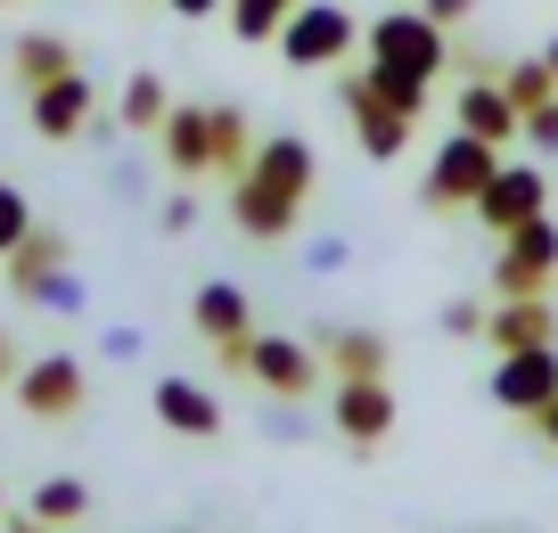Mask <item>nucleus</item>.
Listing matches in <instances>:
<instances>
[{
	"label": "nucleus",
	"instance_id": "obj_1",
	"mask_svg": "<svg viewBox=\"0 0 558 533\" xmlns=\"http://www.w3.org/2000/svg\"><path fill=\"white\" fill-rule=\"evenodd\" d=\"M362 58L369 66H402V74H427L436 83L452 66V34H444L427 9H386V17L362 25Z\"/></svg>",
	"mask_w": 558,
	"mask_h": 533
},
{
	"label": "nucleus",
	"instance_id": "obj_2",
	"mask_svg": "<svg viewBox=\"0 0 558 533\" xmlns=\"http://www.w3.org/2000/svg\"><path fill=\"white\" fill-rule=\"evenodd\" d=\"M501 172V148L476 132H452L436 156H427V181H418V206L427 214H469L476 197H485V181Z\"/></svg>",
	"mask_w": 558,
	"mask_h": 533
},
{
	"label": "nucleus",
	"instance_id": "obj_3",
	"mask_svg": "<svg viewBox=\"0 0 558 533\" xmlns=\"http://www.w3.org/2000/svg\"><path fill=\"white\" fill-rule=\"evenodd\" d=\"M320 344H304V337H288V328H255V344H246V378L263 386L271 402H304V395H320Z\"/></svg>",
	"mask_w": 558,
	"mask_h": 533
},
{
	"label": "nucleus",
	"instance_id": "obj_4",
	"mask_svg": "<svg viewBox=\"0 0 558 533\" xmlns=\"http://www.w3.org/2000/svg\"><path fill=\"white\" fill-rule=\"evenodd\" d=\"M353 41H362V34H353V9H345V0H304L296 17L279 25V58H288L296 74H313V66H345Z\"/></svg>",
	"mask_w": 558,
	"mask_h": 533
},
{
	"label": "nucleus",
	"instance_id": "obj_5",
	"mask_svg": "<svg viewBox=\"0 0 558 533\" xmlns=\"http://www.w3.org/2000/svg\"><path fill=\"white\" fill-rule=\"evenodd\" d=\"M337 107H345V123H353V148H362L369 165H395V156L411 148V132H418V116L386 107L378 90L362 83V66H345V74H337Z\"/></svg>",
	"mask_w": 558,
	"mask_h": 533
},
{
	"label": "nucleus",
	"instance_id": "obj_6",
	"mask_svg": "<svg viewBox=\"0 0 558 533\" xmlns=\"http://www.w3.org/2000/svg\"><path fill=\"white\" fill-rule=\"evenodd\" d=\"M190 328L214 344V362L246 378V344H255V304H246V288H239V279H206V288L190 295Z\"/></svg>",
	"mask_w": 558,
	"mask_h": 533
},
{
	"label": "nucleus",
	"instance_id": "obj_7",
	"mask_svg": "<svg viewBox=\"0 0 558 533\" xmlns=\"http://www.w3.org/2000/svg\"><path fill=\"white\" fill-rule=\"evenodd\" d=\"M550 288H558V222L534 214V222H518L501 239V255H493V295H550Z\"/></svg>",
	"mask_w": 558,
	"mask_h": 533
},
{
	"label": "nucleus",
	"instance_id": "obj_8",
	"mask_svg": "<svg viewBox=\"0 0 558 533\" xmlns=\"http://www.w3.org/2000/svg\"><path fill=\"white\" fill-rule=\"evenodd\" d=\"M493 411L509 419H534L542 402L558 395V344H525V353H493V378H485Z\"/></svg>",
	"mask_w": 558,
	"mask_h": 533
},
{
	"label": "nucleus",
	"instance_id": "obj_9",
	"mask_svg": "<svg viewBox=\"0 0 558 533\" xmlns=\"http://www.w3.org/2000/svg\"><path fill=\"white\" fill-rule=\"evenodd\" d=\"M476 222H485V239H509L518 222H534V214H550V172L542 165H501L485 181V197H476Z\"/></svg>",
	"mask_w": 558,
	"mask_h": 533
},
{
	"label": "nucleus",
	"instance_id": "obj_10",
	"mask_svg": "<svg viewBox=\"0 0 558 533\" xmlns=\"http://www.w3.org/2000/svg\"><path fill=\"white\" fill-rule=\"evenodd\" d=\"M83 395H90V370L74 362V353H41V362H25L17 370V411L25 419H74L83 411Z\"/></svg>",
	"mask_w": 558,
	"mask_h": 533
},
{
	"label": "nucleus",
	"instance_id": "obj_11",
	"mask_svg": "<svg viewBox=\"0 0 558 533\" xmlns=\"http://www.w3.org/2000/svg\"><path fill=\"white\" fill-rule=\"evenodd\" d=\"M395 386L386 378H337V395H329V427L345 435L353 451H378L386 435H395Z\"/></svg>",
	"mask_w": 558,
	"mask_h": 533
},
{
	"label": "nucleus",
	"instance_id": "obj_12",
	"mask_svg": "<svg viewBox=\"0 0 558 533\" xmlns=\"http://www.w3.org/2000/svg\"><path fill=\"white\" fill-rule=\"evenodd\" d=\"M25 123H34L41 140H83L90 123H99V90H90V74H58V83L25 90Z\"/></svg>",
	"mask_w": 558,
	"mask_h": 533
},
{
	"label": "nucleus",
	"instance_id": "obj_13",
	"mask_svg": "<svg viewBox=\"0 0 558 533\" xmlns=\"http://www.w3.org/2000/svg\"><path fill=\"white\" fill-rule=\"evenodd\" d=\"M263 181V190H279V197H313V181H320V156H313V140L304 132H271V140H255V165H246Z\"/></svg>",
	"mask_w": 558,
	"mask_h": 533
},
{
	"label": "nucleus",
	"instance_id": "obj_14",
	"mask_svg": "<svg viewBox=\"0 0 558 533\" xmlns=\"http://www.w3.org/2000/svg\"><path fill=\"white\" fill-rule=\"evenodd\" d=\"M230 222H239L255 246H279V239H296L304 206H296V197H279V190H263L255 172H239V181H230Z\"/></svg>",
	"mask_w": 558,
	"mask_h": 533
},
{
	"label": "nucleus",
	"instance_id": "obj_15",
	"mask_svg": "<svg viewBox=\"0 0 558 533\" xmlns=\"http://www.w3.org/2000/svg\"><path fill=\"white\" fill-rule=\"evenodd\" d=\"M452 116H460V132L493 140V148H509V140H525V116H518V99H509V90H501V74H476V83H460Z\"/></svg>",
	"mask_w": 558,
	"mask_h": 533
},
{
	"label": "nucleus",
	"instance_id": "obj_16",
	"mask_svg": "<svg viewBox=\"0 0 558 533\" xmlns=\"http://www.w3.org/2000/svg\"><path fill=\"white\" fill-rule=\"evenodd\" d=\"M148 402H157V427L190 435V444H214V435H222V395L197 386V378H157Z\"/></svg>",
	"mask_w": 558,
	"mask_h": 533
},
{
	"label": "nucleus",
	"instance_id": "obj_17",
	"mask_svg": "<svg viewBox=\"0 0 558 533\" xmlns=\"http://www.w3.org/2000/svg\"><path fill=\"white\" fill-rule=\"evenodd\" d=\"M485 344L493 353H525V344H558V312L550 295H501L485 320Z\"/></svg>",
	"mask_w": 558,
	"mask_h": 533
},
{
	"label": "nucleus",
	"instance_id": "obj_18",
	"mask_svg": "<svg viewBox=\"0 0 558 533\" xmlns=\"http://www.w3.org/2000/svg\"><path fill=\"white\" fill-rule=\"evenodd\" d=\"M157 148H165V165H173L181 181L214 172V107H181L173 99V116L157 123Z\"/></svg>",
	"mask_w": 558,
	"mask_h": 533
},
{
	"label": "nucleus",
	"instance_id": "obj_19",
	"mask_svg": "<svg viewBox=\"0 0 558 533\" xmlns=\"http://www.w3.org/2000/svg\"><path fill=\"white\" fill-rule=\"evenodd\" d=\"M320 362L337 370V378H386V337L378 328H353V320H329L320 328Z\"/></svg>",
	"mask_w": 558,
	"mask_h": 533
},
{
	"label": "nucleus",
	"instance_id": "obj_20",
	"mask_svg": "<svg viewBox=\"0 0 558 533\" xmlns=\"http://www.w3.org/2000/svg\"><path fill=\"white\" fill-rule=\"evenodd\" d=\"M74 263V246H66V230H50V222H34L25 230V246L17 255H0V271H9V295H25L34 279H50V271H66Z\"/></svg>",
	"mask_w": 558,
	"mask_h": 533
},
{
	"label": "nucleus",
	"instance_id": "obj_21",
	"mask_svg": "<svg viewBox=\"0 0 558 533\" xmlns=\"http://www.w3.org/2000/svg\"><path fill=\"white\" fill-rule=\"evenodd\" d=\"M83 58H74V41L66 34H25L17 50H9V74H17V90H41V83H58V74H74Z\"/></svg>",
	"mask_w": 558,
	"mask_h": 533
},
{
	"label": "nucleus",
	"instance_id": "obj_22",
	"mask_svg": "<svg viewBox=\"0 0 558 533\" xmlns=\"http://www.w3.org/2000/svg\"><path fill=\"white\" fill-rule=\"evenodd\" d=\"M165 116H173V90H165L157 74L140 66L132 83H123V99H116V123H123V132H140V140H157V123H165Z\"/></svg>",
	"mask_w": 558,
	"mask_h": 533
},
{
	"label": "nucleus",
	"instance_id": "obj_23",
	"mask_svg": "<svg viewBox=\"0 0 558 533\" xmlns=\"http://www.w3.org/2000/svg\"><path fill=\"white\" fill-rule=\"evenodd\" d=\"M255 165V123H246V107H214V172L222 181H239V172Z\"/></svg>",
	"mask_w": 558,
	"mask_h": 533
},
{
	"label": "nucleus",
	"instance_id": "obj_24",
	"mask_svg": "<svg viewBox=\"0 0 558 533\" xmlns=\"http://www.w3.org/2000/svg\"><path fill=\"white\" fill-rule=\"evenodd\" d=\"M25 517H41V525H83L90 517V484L83 476H41L34 500H25Z\"/></svg>",
	"mask_w": 558,
	"mask_h": 533
},
{
	"label": "nucleus",
	"instance_id": "obj_25",
	"mask_svg": "<svg viewBox=\"0 0 558 533\" xmlns=\"http://www.w3.org/2000/svg\"><path fill=\"white\" fill-rule=\"evenodd\" d=\"M501 90L518 99V116H534V107L558 99V74H550V58H509V66H501Z\"/></svg>",
	"mask_w": 558,
	"mask_h": 533
},
{
	"label": "nucleus",
	"instance_id": "obj_26",
	"mask_svg": "<svg viewBox=\"0 0 558 533\" xmlns=\"http://www.w3.org/2000/svg\"><path fill=\"white\" fill-rule=\"evenodd\" d=\"M296 9H304V0H230L222 17H230V34H239V41H279V25L296 17Z\"/></svg>",
	"mask_w": 558,
	"mask_h": 533
},
{
	"label": "nucleus",
	"instance_id": "obj_27",
	"mask_svg": "<svg viewBox=\"0 0 558 533\" xmlns=\"http://www.w3.org/2000/svg\"><path fill=\"white\" fill-rule=\"evenodd\" d=\"M362 83L378 90L386 107H402V116H427V90H436L427 74H402V66H362Z\"/></svg>",
	"mask_w": 558,
	"mask_h": 533
},
{
	"label": "nucleus",
	"instance_id": "obj_28",
	"mask_svg": "<svg viewBox=\"0 0 558 533\" xmlns=\"http://www.w3.org/2000/svg\"><path fill=\"white\" fill-rule=\"evenodd\" d=\"M25 304H34V312H58V320H74V312H90V288L74 279V263H66V271L34 279V288H25Z\"/></svg>",
	"mask_w": 558,
	"mask_h": 533
},
{
	"label": "nucleus",
	"instance_id": "obj_29",
	"mask_svg": "<svg viewBox=\"0 0 558 533\" xmlns=\"http://www.w3.org/2000/svg\"><path fill=\"white\" fill-rule=\"evenodd\" d=\"M25 230H34V206H25V190H17V181H0V255H17V246H25Z\"/></svg>",
	"mask_w": 558,
	"mask_h": 533
},
{
	"label": "nucleus",
	"instance_id": "obj_30",
	"mask_svg": "<svg viewBox=\"0 0 558 533\" xmlns=\"http://www.w3.org/2000/svg\"><path fill=\"white\" fill-rule=\"evenodd\" d=\"M485 320H493V312L476 304V295H452V304L436 312V328H444V337H460V344H469V337H485Z\"/></svg>",
	"mask_w": 558,
	"mask_h": 533
},
{
	"label": "nucleus",
	"instance_id": "obj_31",
	"mask_svg": "<svg viewBox=\"0 0 558 533\" xmlns=\"http://www.w3.org/2000/svg\"><path fill=\"white\" fill-rule=\"evenodd\" d=\"M263 435H271V444H304V435H313L304 402H271V411H263Z\"/></svg>",
	"mask_w": 558,
	"mask_h": 533
},
{
	"label": "nucleus",
	"instance_id": "obj_32",
	"mask_svg": "<svg viewBox=\"0 0 558 533\" xmlns=\"http://www.w3.org/2000/svg\"><path fill=\"white\" fill-rule=\"evenodd\" d=\"M345 255H353L345 239H313V246H304V271H313V279H329V271H345Z\"/></svg>",
	"mask_w": 558,
	"mask_h": 533
},
{
	"label": "nucleus",
	"instance_id": "obj_33",
	"mask_svg": "<svg viewBox=\"0 0 558 533\" xmlns=\"http://www.w3.org/2000/svg\"><path fill=\"white\" fill-rule=\"evenodd\" d=\"M525 140H534L542 156H558V99H550V107H534V116H525Z\"/></svg>",
	"mask_w": 558,
	"mask_h": 533
},
{
	"label": "nucleus",
	"instance_id": "obj_34",
	"mask_svg": "<svg viewBox=\"0 0 558 533\" xmlns=\"http://www.w3.org/2000/svg\"><path fill=\"white\" fill-rule=\"evenodd\" d=\"M418 9H427V17H436L444 34H460V25L476 17V0H418Z\"/></svg>",
	"mask_w": 558,
	"mask_h": 533
},
{
	"label": "nucleus",
	"instance_id": "obj_35",
	"mask_svg": "<svg viewBox=\"0 0 558 533\" xmlns=\"http://www.w3.org/2000/svg\"><path fill=\"white\" fill-rule=\"evenodd\" d=\"M99 353L107 362H140V328H99Z\"/></svg>",
	"mask_w": 558,
	"mask_h": 533
},
{
	"label": "nucleus",
	"instance_id": "obj_36",
	"mask_svg": "<svg viewBox=\"0 0 558 533\" xmlns=\"http://www.w3.org/2000/svg\"><path fill=\"white\" fill-rule=\"evenodd\" d=\"M157 222L173 230V239H181V230H197V197H165V214H157Z\"/></svg>",
	"mask_w": 558,
	"mask_h": 533
},
{
	"label": "nucleus",
	"instance_id": "obj_37",
	"mask_svg": "<svg viewBox=\"0 0 558 533\" xmlns=\"http://www.w3.org/2000/svg\"><path fill=\"white\" fill-rule=\"evenodd\" d=\"M17 370H25V353H17V337L0 328V386H17Z\"/></svg>",
	"mask_w": 558,
	"mask_h": 533
},
{
	"label": "nucleus",
	"instance_id": "obj_38",
	"mask_svg": "<svg viewBox=\"0 0 558 533\" xmlns=\"http://www.w3.org/2000/svg\"><path fill=\"white\" fill-rule=\"evenodd\" d=\"M525 427H534V435H542V444H550V451H558V395H550V402H542V411H534V419H525Z\"/></svg>",
	"mask_w": 558,
	"mask_h": 533
},
{
	"label": "nucleus",
	"instance_id": "obj_39",
	"mask_svg": "<svg viewBox=\"0 0 558 533\" xmlns=\"http://www.w3.org/2000/svg\"><path fill=\"white\" fill-rule=\"evenodd\" d=\"M165 9H173V17H190V25H197V17H214V9H230V0H165Z\"/></svg>",
	"mask_w": 558,
	"mask_h": 533
},
{
	"label": "nucleus",
	"instance_id": "obj_40",
	"mask_svg": "<svg viewBox=\"0 0 558 533\" xmlns=\"http://www.w3.org/2000/svg\"><path fill=\"white\" fill-rule=\"evenodd\" d=\"M9 533H50V525H41V517H17V525H9Z\"/></svg>",
	"mask_w": 558,
	"mask_h": 533
},
{
	"label": "nucleus",
	"instance_id": "obj_41",
	"mask_svg": "<svg viewBox=\"0 0 558 533\" xmlns=\"http://www.w3.org/2000/svg\"><path fill=\"white\" fill-rule=\"evenodd\" d=\"M542 58H550V74H558V34H550V50H542Z\"/></svg>",
	"mask_w": 558,
	"mask_h": 533
},
{
	"label": "nucleus",
	"instance_id": "obj_42",
	"mask_svg": "<svg viewBox=\"0 0 558 533\" xmlns=\"http://www.w3.org/2000/svg\"><path fill=\"white\" fill-rule=\"evenodd\" d=\"M0 509H9V493H0Z\"/></svg>",
	"mask_w": 558,
	"mask_h": 533
}]
</instances>
